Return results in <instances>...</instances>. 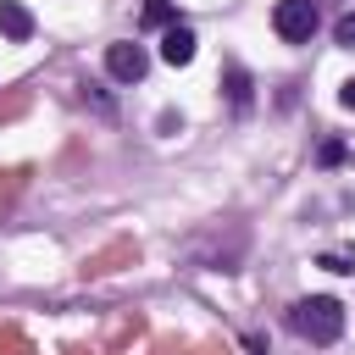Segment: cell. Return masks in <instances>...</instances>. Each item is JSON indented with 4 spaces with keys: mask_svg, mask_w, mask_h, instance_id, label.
Segmentation results:
<instances>
[{
    "mask_svg": "<svg viewBox=\"0 0 355 355\" xmlns=\"http://www.w3.org/2000/svg\"><path fill=\"white\" fill-rule=\"evenodd\" d=\"M288 327H294L305 344H333V338L344 333V305L327 300V294L294 300V305H288Z\"/></svg>",
    "mask_w": 355,
    "mask_h": 355,
    "instance_id": "obj_1",
    "label": "cell"
},
{
    "mask_svg": "<svg viewBox=\"0 0 355 355\" xmlns=\"http://www.w3.org/2000/svg\"><path fill=\"white\" fill-rule=\"evenodd\" d=\"M139 261V239H111V244H100L94 255H83V266H78V277L83 283H100V277H111V272H122V266H133Z\"/></svg>",
    "mask_w": 355,
    "mask_h": 355,
    "instance_id": "obj_2",
    "label": "cell"
},
{
    "mask_svg": "<svg viewBox=\"0 0 355 355\" xmlns=\"http://www.w3.org/2000/svg\"><path fill=\"white\" fill-rule=\"evenodd\" d=\"M272 28H277L288 44H305V39L316 33V6H311V0H277Z\"/></svg>",
    "mask_w": 355,
    "mask_h": 355,
    "instance_id": "obj_3",
    "label": "cell"
},
{
    "mask_svg": "<svg viewBox=\"0 0 355 355\" xmlns=\"http://www.w3.org/2000/svg\"><path fill=\"white\" fill-rule=\"evenodd\" d=\"M105 72H111L116 83H139V78L150 72L144 44H111V50H105Z\"/></svg>",
    "mask_w": 355,
    "mask_h": 355,
    "instance_id": "obj_4",
    "label": "cell"
},
{
    "mask_svg": "<svg viewBox=\"0 0 355 355\" xmlns=\"http://www.w3.org/2000/svg\"><path fill=\"white\" fill-rule=\"evenodd\" d=\"M161 61H166V67H189V61H194V33H189L183 22H172V28L161 33Z\"/></svg>",
    "mask_w": 355,
    "mask_h": 355,
    "instance_id": "obj_5",
    "label": "cell"
},
{
    "mask_svg": "<svg viewBox=\"0 0 355 355\" xmlns=\"http://www.w3.org/2000/svg\"><path fill=\"white\" fill-rule=\"evenodd\" d=\"M0 33H6V39H17V44H22V39H33V11H28V6H17V0H0Z\"/></svg>",
    "mask_w": 355,
    "mask_h": 355,
    "instance_id": "obj_6",
    "label": "cell"
},
{
    "mask_svg": "<svg viewBox=\"0 0 355 355\" xmlns=\"http://www.w3.org/2000/svg\"><path fill=\"white\" fill-rule=\"evenodd\" d=\"M133 338H144V316H139V311H128V316L116 322V333H111V344H105V355H122V349H128Z\"/></svg>",
    "mask_w": 355,
    "mask_h": 355,
    "instance_id": "obj_7",
    "label": "cell"
},
{
    "mask_svg": "<svg viewBox=\"0 0 355 355\" xmlns=\"http://www.w3.org/2000/svg\"><path fill=\"white\" fill-rule=\"evenodd\" d=\"M28 178H33V166H0V205H11L28 189Z\"/></svg>",
    "mask_w": 355,
    "mask_h": 355,
    "instance_id": "obj_8",
    "label": "cell"
},
{
    "mask_svg": "<svg viewBox=\"0 0 355 355\" xmlns=\"http://www.w3.org/2000/svg\"><path fill=\"white\" fill-rule=\"evenodd\" d=\"M222 83H227V100H233V105L244 111V105H250V78H244V67H233V61H227V72H222Z\"/></svg>",
    "mask_w": 355,
    "mask_h": 355,
    "instance_id": "obj_9",
    "label": "cell"
},
{
    "mask_svg": "<svg viewBox=\"0 0 355 355\" xmlns=\"http://www.w3.org/2000/svg\"><path fill=\"white\" fill-rule=\"evenodd\" d=\"M172 22H178L172 0H144V28H172Z\"/></svg>",
    "mask_w": 355,
    "mask_h": 355,
    "instance_id": "obj_10",
    "label": "cell"
},
{
    "mask_svg": "<svg viewBox=\"0 0 355 355\" xmlns=\"http://www.w3.org/2000/svg\"><path fill=\"white\" fill-rule=\"evenodd\" d=\"M22 111H28V89H17V94L0 100V122H11V116H22Z\"/></svg>",
    "mask_w": 355,
    "mask_h": 355,
    "instance_id": "obj_11",
    "label": "cell"
},
{
    "mask_svg": "<svg viewBox=\"0 0 355 355\" xmlns=\"http://www.w3.org/2000/svg\"><path fill=\"white\" fill-rule=\"evenodd\" d=\"M189 344H183V333H161L155 344H150V355H183Z\"/></svg>",
    "mask_w": 355,
    "mask_h": 355,
    "instance_id": "obj_12",
    "label": "cell"
},
{
    "mask_svg": "<svg viewBox=\"0 0 355 355\" xmlns=\"http://www.w3.org/2000/svg\"><path fill=\"white\" fill-rule=\"evenodd\" d=\"M333 39L355 50V11H344V17H338V28H333Z\"/></svg>",
    "mask_w": 355,
    "mask_h": 355,
    "instance_id": "obj_13",
    "label": "cell"
},
{
    "mask_svg": "<svg viewBox=\"0 0 355 355\" xmlns=\"http://www.w3.org/2000/svg\"><path fill=\"white\" fill-rule=\"evenodd\" d=\"M322 266H327V272H355V261H349V255H322Z\"/></svg>",
    "mask_w": 355,
    "mask_h": 355,
    "instance_id": "obj_14",
    "label": "cell"
},
{
    "mask_svg": "<svg viewBox=\"0 0 355 355\" xmlns=\"http://www.w3.org/2000/svg\"><path fill=\"white\" fill-rule=\"evenodd\" d=\"M338 155H344V144H338V139H327V144H322V166H333Z\"/></svg>",
    "mask_w": 355,
    "mask_h": 355,
    "instance_id": "obj_15",
    "label": "cell"
},
{
    "mask_svg": "<svg viewBox=\"0 0 355 355\" xmlns=\"http://www.w3.org/2000/svg\"><path fill=\"white\" fill-rule=\"evenodd\" d=\"M244 355H266V338H261V333H250V338H244Z\"/></svg>",
    "mask_w": 355,
    "mask_h": 355,
    "instance_id": "obj_16",
    "label": "cell"
},
{
    "mask_svg": "<svg viewBox=\"0 0 355 355\" xmlns=\"http://www.w3.org/2000/svg\"><path fill=\"white\" fill-rule=\"evenodd\" d=\"M194 355H233V349H227V344H222V338H211V344H200V349H194Z\"/></svg>",
    "mask_w": 355,
    "mask_h": 355,
    "instance_id": "obj_17",
    "label": "cell"
},
{
    "mask_svg": "<svg viewBox=\"0 0 355 355\" xmlns=\"http://www.w3.org/2000/svg\"><path fill=\"white\" fill-rule=\"evenodd\" d=\"M338 100H344V105H349V111H355V78H349V83H344V89H338Z\"/></svg>",
    "mask_w": 355,
    "mask_h": 355,
    "instance_id": "obj_18",
    "label": "cell"
},
{
    "mask_svg": "<svg viewBox=\"0 0 355 355\" xmlns=\"http://www.w3.org/2000/svg\"><path fill=\"white\" fill-rule=\"evenodd\" d=\"M61 355H94V349H89V344H67Z\"/></svg>",
    "mask_w": 355,
    "mask_h": 355,
    "instance_id": "obj_19",
    "label": "cell"
}]
</instances>
